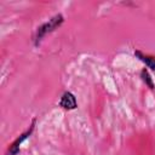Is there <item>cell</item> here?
<instances>
[{
	"label": "cell",
	"mask_w": 155,
	"mask_h": 155,
	"mask_svg": "<svg viewBox=\"0 0 155 155\" xmlns=\"http://www.w3.org/2000/svg\"><path fill=\"white\" fill-rule=\"evenodd\" d=\"M64 22V16L62 13H57L53 17H51L48 21H46L45 23H42L41 25H39L36 28L35 31V36H34V45L38 46L41 40L50 33L54 31L57 28H59Z\"/></svg>",
	"instance_id": "1"
},
{
	"label": "cell",
	"mask_w": 155,
	"mask_h": 155,
	"mask_svg": "<svg viewBox=\"0 0 155 155\" xmlns=\"http://www.w3.org/2000/svg\"><path fill=\"white\" fill-rule=\"evenodd\" d=\"M35 122H36V119L34 117V119L31 120V124H30L29 128H28L25 132H23L19 137H17V138L11 143V145H10V148H8V150H7V154H6V155H17V154L19 153L21 144H22V143H23L28 137H30V134L33 133L34 127H35Z\"/></svg>",
	"instance_id": "2"
},
{
	"label": "cell",
	"mask_w": 155,
	"mask_h": 155,
	"mask_svg": "<svg viewBox=\"0 0 155 155\" xmlns=\"http://www.w3.org/2000/svg\"><path fill=\"white\" fill-rule=\"evenodd\" d=\"M59 107L63 108L64 110H74L78 108V101L74 93H71L70 91H65L61 99H59Z\"/></svg>",
	"instance_id": "3"
},
{
	"label": "cell",
	"mask_w": 155,
	"mask_h": 155,
	"mask_svg": "<svg viewBox=\"0 0 155 155\" xmlns=\"http://www.w3.org/2000/svg\"><path fill=\"white\" fill-rule=\"evenodd\" d=\"M134 56H136L140 62H143L149 69H151L153 71H155V56L143 53V52L139 51V50H136V51H134Z\"/></svg>",
	"instance_id": "4"
},
{
	"label": "cell",
	"mask_w": 155,
	"mask_h": 155,
	"mask_svg": "<svg viewBox=\"0 0 155 155\" xmlns=\"http://www.w3.org/2000/svg\"><path fill=\"white\" fill-rule=\"evenodd\" d=\"M140 79L143 80V82H144V84H145L150 90H154V88H155V85H154L153 78H151V75L149 74V71H148L145 68L140 70Z\"/></svg>",
	"instance_id": "5"
}]
</instances>
